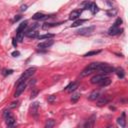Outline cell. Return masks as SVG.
<instances>
[{
    "label": "cell",
    "instance_id": "ffe728a7",
    "mask_svg": "<svg viewBox=\"0 0 128 128\" xmlns=\"http://www.w3.org/2000/svg\"><path fill=\"white\" fill-rule=\"evenodd\" d=\"M111 84V79L109 78V77H105V78H103L100 82H99V86H101V87H105V86H108V85H110Z\"/></svg>",
    "mask_w": 128,
    "mask_h": 128
},
{
    "label": "cell",
    "instance_id": "4316f807",
    "mask_svg": "<svg viewBox=\"0 0 128 128\" xmlns=\"http://www.w3.org/2000/svg\"><path fill=\"white\" fill-rule=\"evenodd\" d=\"M52 37H54V34H50V33H48V34H44V35H39V36H37V38H38L39 40H42V39H48V38H52Z\"/></svg>",
    "mask_w": 128,
    "mask_h": 128
},
{
    "label": "cell",
    "instance_id": "e575fe53",
    "mask_svg": "<svg viewBox=\"0 0 128 128\" xmlns=\"http://www.w3.org/2000/svg\"><path fill=\"white\" fill-rule=\"evenodd\" d=\"M37 94H38V90H37V89H34V90L31 92V99H32V98H35V97L37 96Z\"/></svg>",
    "mask_w": 128,
    "mask_h": 128
},
{
    "label": "cell",
    "instance_id": "52a82bcc",
    "mask_svg": "<svg viewBox=\"0 0 128 128\" xmlns=\"http://www.w3.org/2000/svg\"><path fill=\"white\" fill-rule=\"evenodd\" d=\"M53 43H54L53 40H46V41H44V42H40V43L37 45V47L40 48V49H47V48H49L50 46H52Z\"/></svg>",
    "mask_w": 128,
    "mask_h": 128
},
{
    "label": "cell",
    "instance_id": "60d3db41",
    "mask_svg": "<svg viewBox=\"0 0 128 128\" xmlns=\"http://www.w3.org/2000/svg\"><path fill=\"white\" fill-rule=\"evenodd\" d=\"M20 18H21V16H19V15H18L17 17H15V18H14V21H17V20H19Z\"/></svg>",
    "mask_w": 128,
    "mask_h": 128
},
{
    "label": "cell",
    "instance_id": "6da1fadb",
    "mask_svg": "<svg viewBox=\"0 0 128 128\" xmlns=\"http://www.w3.org/2000/svg\"><path fill=\"white\" fill-rule=\"evenodd\" d=\"M103 64H104V63H100V62H94V63L89 64V65L81 72V76H82V77H85V76H88V75H90V74H92V73H94V72H96V71H99L100 68L103 66Z\"/></svg>",
    "mask_w": 128,
    "mask_h": 128
},
{
    "label": "cell",
    "instance_id": "277c9868",
    "mask_svg": "<svg viewBox=\"0 0 128 128\" xmlns=\"http://www.w3.org/2000/svg\"><path fill=\"white\" fill-rule=\"evenodd\" d=\"M25 88H26V81L17 84L16 91H15V93H14V97H18V96H20V95L22 94V92L25 90Z\"/></svg>",
    "mask_w": 128,
    "mask_h": 128
},
{
    "label": "cell",
    "instance_id": "cb8c5ba5",
    "mask_svg": "<svg viewBox=\"0 0 128 128\" xmlns=\"http://www.w3.org/2000/svg\"><path fill=\"white\" fill-rule=\"evenodd\" d=\"M80 93L79 92H75V93H73L72 94V96H71V102L72 103H75V102H77L78 101V99L80 98Z\"/></svg>",
    "mask_w": 128,
    "mask_h": 128
},
{
    "label": "cell",
    "instance_id": "8992f818",
    "mask_svg": "<svg viewBox=\"0 0 128 128\" xmlns=\"http://www.w3.org/2000/svg\"><path fill=\"white\" fill-rule=\"evenodd\" d=\"M99 71H100L102 74H109V73L114 72V71H115V68L112 67V66H110V65H108V64H106V63H104L103 66L100 68Z\"/></svg>",
    "mask_w": 128,
    "mask_h": 128
},
{
    "label": "cell",
    "instance_id": "5b68a950",
    "mask_svg": "<svg viewBox=\"0 0 128 128\" xmlns=\"http://www.w3.org/2000/svg\"><path fill=\"white\" fill-rule=\"evenodd\" d=\"M95 120H96V115L95 114L91 115L84 122V128H93L94 127V124H95Z\"/></svg>",
    "mask_w": 128,
    "mask_h": 128
},
{
    "label": "cell",
    "instance_id": "ba28073f",
    "mask_svg": "<svg viewBox=\"0 0 128 128\" xmlns=\"http://www.w3.org/2000/svg\"><path fill=\"white\" fill-rule=\"evenodd\" d=\"M6 120V124H7V128H14L16 126V119L13 117V115H11L10 117H8Z\"/></svg>",
    "mask_w": 128,
    "mask_h": 128
},
{
    "label": "cell",
    "instance_id": "d590c367",
    "mask_svg": "<svg viewBox=\"0 0 128 128\" xmlns=\"http://www.w3.org/2000/svg\"><path fill=\"white\" fill-rule=\"evenodd\" d=\"M55 98H56V97H55L54 95H51V96H49V97H48V102H53V101L55 100Z\"/></svg>",
    "mask_w": 128,
    "mask_h": 128
},
{
    "label": "cell",
    "instance_id": "1f68e13d",
    "mask_svg": "<svg viewBox=\"0 0 128 128\" xmlns=\"http://www.w3.org/2000/svg\"><path fill=\"white\" fill-rule=\"evenodd\" d=\"M12 114L10 113V111L9 110H5L4 111V113H3V117H4V119H7L8 117H10Z\"/></svg>",
    "mask_w": 128,
    "mask_h": 128
},
{
    "label": "cell",
    "instance_id": "484cf974",
    "mask_svg": "<svg viewBox=\"0 0 128 128\" xmlns=\"http://www.w3.org/2000/svg\"><path fill=\"white\" fill-rule=\"evenodd\" d=\"M61 23H45L43 26H42V28L43 29H49V28H51V27H55V26H58V25H60Z\"/></svg>",
    "mask_w": 128,
    "mask_h": 128
},
{
    "label": "cell",
    "instance_id": "f35d334b",
    "mask_svg": "<svg viewBox=\"0 0 128 128\" xmlns=\"http://www.w3.org/2000/svg\"><path fill=\"white\" fill-rule=\"evenodd\" d=\"M27 9V5H22L21 6V11H25Z\"/></svg>",
    "mask_w": 128,
    "mask_h": 128
},
{
    "label": "cell",
    "instance_id": "3957f363",
    "mask_svg": "<svg viewBox=\"0 0 128 128\" xmlns=\"http://www.w3.org/2000/svg\"><path fill=\"white\" fill-rule=\"evenodd\" d=\"M95 27L94 26H88V27H83V28H80L79 30H77V34L79 35H90L93 31H94Z\"/></svg>",
    "mask_w": 128,
    "mask_h": 128
},
{
    "label": "cell",
    "instance_id": "8d00e7d4",
    "mask_svg": "<svg viewBox=\"0 0 128 128\" xmlns=\"http://www.w3.org/2000/svg\"><path fill=\"white\" fill-rule=\"evenodd\" d=\"M20 55V52L19 51H14V52H12V56L13 57H18Z\"/></svg>",
    "mask_w": 128,
    "mask_h": 128
},
{
    "label": "cell",
    "instance_id": "d4e9b609",
    "mask_svg": "<svg viewBox=\"0 0 128 128\" xmlns=\"http://www.w3.org/2000/svg\"><path fill=\"white\" fill-rule=\"evenodd\" d=\"M86 21H87L86 19H79V20H76V21H74V22L71 24V27H77V26L81 25L82 23H84V22H86Z\"/></svg>",
    "mask_w": 128,
    "mask_h": 128
},
{
    "label": "cell",
    "instance_id": "7402d4cb",
    "mask_svg": "<svg viewBox=\"0 0 128 128\" xmlns=\"http://www.w3.org/2000/svg\"><path fill=\"white\" fill-rule=\"evenodd\" d=\"M27 27V22L24 21L22 23H20V25L17 28V33H24V29Z\"/></svg>",
    "mask_w": 128,
    "mask_h": 128
},
{
    "label": "cell",
    "instance_id": "5bb4252c",
    "mask_svg": "<svg viewBox=\"0 0 128 128\" xmlns=\"http://www.w3.org/2000/svg\"><path fill=\"white\" fill-rule=\"evenodd\" d=\"M38 110H39V103H38V102L32 103V105H31V114H32L34 117L37 116Z\"/></svg>",
    "mask_w": 128,
    "mask_h": 128
},
{
    "label": "cell",
    "instance_id": "ac0fdd59",
    "mask_svg": "<svg viewBox=\"0 0 128 128\" xmlns=\"http://www.w3.org/2000/svg\"><path fill=\"white\" fill-rule=\"evenodd\" d=\"M88 9L91 11V13H92V14H96V13L99 11L98 6H97V5H96V3H94V2H90V3H89Z\"/></svg>",
    "mask_w": 128,
    "mask_h": 128
},
{
    "label": "cell",
    "instance_id": "8fae6325",
    "mask_svg": "<svg viewBox=\"0 0 128 128\" xmlns=\"http://www.w3.org/2000/svg\"><path fill=\"white\" fill-rule=\"evenodd\" d=\"M106 76L104 75V74H98V75H95V76H93L92 78H91V83L92 84H99V82L103 79V78H105Z\"/></svg>",
    "mask_w": 128,
    "mask_h": 128
},
{
    "label": "cell",
    "instance_id": "d6986e66",
    "mask_svg": "<svg viewBox=\"0 0 128 128\" xmlns=\"http://www.w3.org/2000/svg\"><path fill=\"white\" fill-rule=\"evenodd\" d=\"M121 32V30H120V28L119 27H115V26H111L110 28H109V30H108V34L109 35H117V34H119Z\"/></svg>",
    "mask_w": 128,
    "mask_h": 128
},
{
    "label": "cell",
    "instance_id": "d6a6232c",
    "mask_svg": "<svg viewBox=\"0 0 128 128\" xmlns=\"http://www.w3.org/2000/svg\"><path fill=\"white\" fill-rule=\"evenodd\" d=\"M18 104H19V102H18V101H13V102L9 105V109H12V108L17 107V106H18Z\"/></svg>",
    "mask_w": 128,
    "mask_h": 128
},
{
    "label": "cell",
    "instance_id": "7c38bea8",
    "mask_svg": "<svg viewBox=\"0 0 128 128\" xmlns=\"http://www.w3.org/2000/svg\"><path fill=\"white\" fill-rule=\"evenodd\" d=\"M81 15V10H74L69 14V19L70 20H77Z\"/></svg>",
    "mask_w": 128,
    "mask_h": 128
},
{
    "label": "cell",
    "instance_id": "4dcf8cb0",
    "mask_svg": "<svg viewBox=\"0 0 128 128\" xmlns=\"http://www.w3.org/2000/svg\"><path fill=\"white\" fill-rule=\"evenodd\" d=\"M13 73V70L12 69H3L2 70V74L4 76H7V75H11Z\"/></svg>",
    "mask_w": 128,
    "mask_h": 128
},
{
    "label": "cell",
    "instance_id": "836d02e7",
    "mask_svg": "<svg viewBox=\"0 0 128 128\" xmlns=\"http://www.w3.org/2000/svg\"><path fill=\"white\" fill-rule=\"evenodd\" d=\"M122 23V20L120 19V18H117L116 19V21L114 22V24H113V26H115V27H119V25Z\"/></svg>",
    "mask_w": 128,
    "mask_h": 128
},
{
    "label": "cell",
    "instance_id": "603a6c76",
    "mask_svg": "<svg viewBox=\"0 0 128 128\" xmlns=\"http://www.w3.org/2000/svg\"><path fill=\"white\" fill-rule=\"evenodd\" d=\"M55 125V121L53 119H47L45 122V126L44 128H53Z\"/></svg>",
    "mask_w": 128,
    "mask_h": 128
},
{
    "label": "cell",
    "instance_id": "2e32d148",
    "mask_svg": "<svg viewBox=\"0 0 128 128\" xmlns=\"http://www.w3.org/2000/svg\"><path fill=\"white\" fill-rule=\"evenodd\" d=\"M49 17H51V16L45 15V14H43V13H35V14L32 16V18H33L34 20H44V19H47V18H49Z\"/></svg>",
    "mask_w": 128,
    "mask_h": 128
},
{
    "label": "cell",
    "instance_id": "83f0119b",
    "mask_svg": "<svg viewBox=\"0 0 128 128\" xmlns=\"http://www.w3.org/2000/svg\"><path fill=\"white\" fill-rule=\"evenodd\" d=\"M101 52V50H94V51H90V52H87L86 54H84L83 56L84 57H89V56H93V55H97Z\"/></svg>",
    "mask_w": 128,
    "mask_h": 128
},
{
    "label": "cell",
    "instance_id": "9c48e42d",
    "mask_svg": "<svg viewBox=\"0 0 128 128\" xmlns=\"http://www.w3.org/2000/svg\"><path fill=\"white\" fill-rule=\"evenodd\" d=\"M78 86H79V83H78V82H72V83H70L68 86H66L65 91H66V92L71 93V92L75 91V90L78 88Z\"/></svg>",
    "mask_w": 128,
    "mask_h": 128
},
{
    "label": "cell",
    "instance_id": "30bf717a",
    "mask_svg": "<svg viewBox=\"0 0 128 128\" xmlns=\"http://www.w3.org/2000/svg\"><path fill=\"white\" fill-rule=\"evenodd\" d=\"M24 35L27 36V37H29V38H35V37H37V31L35 30V27H32V28L28 29L25 32Z\"/></svg>",
    "mask_w": 128,
    "mask_h": 128
},
{
    "label": "cell",
    "instance_id": "7a4b0ae2",
    "mask_svg": "<svg viewBox=\"0 0 128 128\" xmlns=\"http://www.w3.org/2000/svg\"><path fill=\"white\" fill-rule=\"evenodd\" d=\"M35 70H36L35 67L28 68V69H27L24 73H22V75L19 77V80H18V83H17V84H19V83H21V82H24V81H26V79L30 78V77L35 73Z\"/></svg>",
    "mask_w": 128,
    "mask_h": 128
},
{
    "label": "cell",
    "instance_id": "e0dca14e",
    "mask_svg": "<svg viewBox=\"0 0 128 128\" xmlns=\"http://www.w3.org/2000/svg\"><path fill=\"white\" fill-rule=\"evenodd\" d=\"M99 97H100L99 91H98V90H94V91H92V92L90 93V95L88 96V99L91 100V101H95V100H97Z\"/></svg>",
    "mask_w": 128,
    "mask_h": 128
},
{
    "label": "cell",
    "instance_id": "b9f144b4",
    "mask_svg": "<svg viewBox=\"0 0 128 128\" xmlns=\"http://www.w3.org/2000/svg\"><path fill=\"white\" fill-rule=\"evenodd\" d=\"M112 128H116V127H112Z\"/></svg>",
    "mask_w": 128,
    "mask_h": 128
},
{
    "label": "cell",
    "instance_id": "44dd1931",
    "mask_svg": "<svg viewBox=\"0 0 128 128\" xmlns=\"http://www.w3.org/2000/svg\"><path fill=\"white\" fill-rule=\"evenodd\" d=\"M116 74H117V76L119 77V78H124V76H125V71H124V69L123 68H121V67H118V68H116L115 69V71H114Z\"/></svg>",
    "mask_w": 128,
    "mask_h": 128
},
{
    "label": "cell",
    "instance_id": "ab89813d",
    "mask_svg": "<svg viewBox=\"0 0 128 128\" xmlns=\"http://www.w3.org/2000/svg\"><path fill=\"white\" fill-rule=\"evenodd\" d=\"M77 128H84V122H82V123H81V124H79V125H78V127H77Z\"/></svg>",
    "mask_w": 128,
    "mask_h": 128
},
{
    "label": "cell",
    "instance_id": "9a60e30c",
    "mask_svg": "<svg viewBox=\"0 0 128 128\" xmlns=\"http://www.w3.org/2000/svg\"><path fill=\"white\" fill-rule=\"evenodd\" d=\"M117 123L122 127V128H125V126H126V120H125V112H122V114H121V116L120 117H118V119H117Z\"/></svg>",
    "mask_w": 128,
    "mask_h": 128
},
{
    "label": "cell",
    "instance_id": "4fadbf2b",
    "mask_svg": "<svg viewBox=\"0 0 128 128\" xmlns=\"http://www.w3.org/2000/svg\"><path fill=\"white\" fill-rule=\"evenodd\" d=\"M110 98L107 97V96H103V97H99L98 100H97V105L98 106H103V105H106L108 102H109Z\"/></svg>",
    "mask_w": 128,
    "mask_h": 128
},
{
    "label": "cell",
    "instance_id": "f1b7e54d",
    "mask_svg": "<svg viewBox=\"0 0 128 128\" xmlns=\"http://www.w3.org/2000/svg\"><path fill=\"white\" fill-rule=\"evenodd\" d=\"M116 13H117V10H116V9H114V8H111V9L107 10V15H108V16H110V17L115 16V15H116Z\"/></svg>",
    "mask_w": 128,
    "mask_h": 128
},
{
    "label": "cell",
    "instance_id": "f546056e",
    "mask_svg": "<svg viewBox=\"0 0 128 128\" xmlns=\"http://www.w3.org/2000/svg\"><path fill=\"white\" fill-rule=\"evenodd\" d=\"M23 37H24V33H17L15 39H16L18 42H22V41H23Z\"/></svg>",
    "mask_w": 128,
    "mask_h": 128
},
{
    "label": "cell",
    "instance_id": "74e56055",
    "mask_svg": "<svg viewBox=\"0 0 128 128\" xmlns=\"http://www.w3.org/2000/svg\"><path fill=\"white\" fill-rule=\"evenodd\" d=\"M12 44H13V46L14 47H16L17 46V41H16V39L14 38V39H12Z\"/></svg>",
    "mask_w": 128,
    "mask_h": 128
}]
</instances>
